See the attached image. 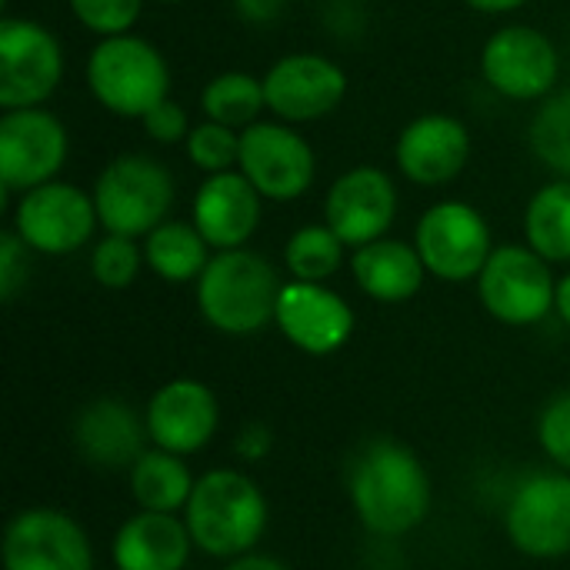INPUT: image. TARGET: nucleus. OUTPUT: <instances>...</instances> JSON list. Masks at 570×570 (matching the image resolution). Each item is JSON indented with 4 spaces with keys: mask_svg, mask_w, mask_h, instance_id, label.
Wrapping results in <instances>:
<instances>
[{
    "mask_svg": "<svg viewBox=\"0 0 570 570\" xmlns=\"http://www.w3.org/2000/svg\"><path fill=\"white\" fill-rule=\"evenodd\" d=\"M214 247L200 237V230L187 220H164L157 230L144 237V261L150 274H157L167 284H187L200 281V274L210 264Z\"/></svg>",
    "mask_w": 570,
    "mask_h": 570,
    "instance_id": "25",
    "label": "nucleus"
},
{
    "mask_svg": "<svg viewBox=\"0 0 570 570\" xmlns=\"http://www.w3.org/2000/svg\"><path fill=\"white\" fill-rule=\"evenodd\" d=\"M234 451L244 458V461H261L267 451H271V431L264 424H247L237 441H234Z\"/></svg>",
    "mask_w": 570,
    "mask_h": 570,
    "instance_id": "37",
    "label": "nucleus"
},
{
    "mask_svg": "<svg viewBox=\"0 0 570 570\" xmlns=\"http://www.w3.org/2000/svg\"><path fill=\"white\" fill-rule=\"evenodd\" d=\"M397 184L387 170L361 164L341 174L324 200V224L347 244V247H364L381 237L397 220Z\"/></svg>",
    "mask_w": 570,
    "mask_h": 570,
    "instance_id": "16",
    "label": "nucleus"
},
{
    "mask_svg": "<svg viewBox=\"0 0 570 570\" xmlns=\"http://www.w3.org/2000/svg\"><path fill=\"white\" fill-rule=\"evenodd\" d=\"M70 154L67 127L47 107L3 110L0 117V204L57 180Z\"/></svg>",
    "mask_w": 570,
    "mask_h": 570,
    "instance_id": "8",
    "label": "nucleus"
},
{
    "mask_svg": "<svg viewBox=\"0 0 570 570\" xmlns=\"http://www.w3.org/2000/svg\"><path fill=\"white\" fill-rule=\"evenodd\" d=\"M481 77L508 100H544L558 87L561 50L544 30L508 23L481 47Z\"/></svg>",
    "mask_w": 570,
    "mask_h": 570,
    "instance_id": "12",
    "label": "nucleus"
},
{
    "mask_svg": "<svg viewBox=\"0 0 570 570\" xmlns=\"http://www.w3.org/2000/svg\"><path fill=\"white\" fill-rule=\"evenodd\" d=\"M267 110L284 124H311L334 114L347 97V73L337 60L311 50L274 60L264 73Z\"/></svg>",
    "mask_w": 570,
    "mask_h": 570,
    "instance_id": "14",
    "label": "nucleus"
},
{
    "mask_svg": "<svg viewBox=\"0 0 570 570\" xmlns=\"http://www.w3.org/2000/svg\"><path fill=\"white\" fill-rule=\"evenodd\" d=\"M224 570H294L291 564H284L281 558H274V554H257V551H250V554H244V558H234L230 564Z\"/></svg>",
    "mask_w": 570,
    "mask_h": 570,
    "instance_id": "38",
    "label": "nucleus"
},
{
    "mask_svg": "<svg viewBox=\"0 0 570 570\" xmlns=\"http://www.w3.org/2000/svg\"><path fill=\"white\" fill-rule=\"evenodd\" d=\"M347 244L327 224H304L284 244V264L294 281L327 284L344 267Z\"/></svg>",
    "mask_w": 570,
    "mask_h": 570,
    "instance_id": "28",
    "label": "nucleus"
},
{
    "mask_svg": "<svg viewBox=\"0 0 570 570\" xmlns=\"http://www.w3.org/2000/svg\"><path fill=\"white\" fill-rule=\"evenodd\" d=\"M230 7L250 27H271L287 10V0H230Z\"/></svg>",
    "mask_w": 570,
    "mask_h": 570,
    "instance_id": "36",
    "label": "nucleus"
},
{
    "mask_svg": "<svg viewBox=\"0 0 570 570\" xmlns=\"http://www.w3.org/2000/svg\"><path fill=\"white\" fill-rule=\"evenodd\" d=\"M184 144H187L190 164L197 170H204L207 177L237 170V164H240V130H234V127L204 120L190 130V137Z\"/></svg>",
    "mask_w": 570,
    "mask_h": 570,
    "instance_id": "31",
    "label": "nucleus"
},
{
    "mask_svg": "<svg viewBox=\"0 0 570 570\" xmlns=\"http://www.w3.org/2000/svg\"><path fill=\"white\" fill-rule=\"evenodd\" d=\"M87 87L104 110L144 120L170 97V67L147 37H104L87 57Z\"/></svg>",
    "mask_w": 570,
    "mask_h": 570,
    "instance_id": "4",
    "label": "nucleus"
},
{
    "mask_svg": "<svg viewBox=\"0 0 570 570\" xmlns=\"http://www.w3.org/2000/svg\"><path fill=\"white\" fill-rule=\"evenodd\" d=\"M347 494L361 524L377 538H404L431 514V478L424 461L387 438L367 444L354 458Z\"/></svg>",
    "mask_w": 570,
    "mask_h": 570,
    "instance_id": "1",
    "label": "nucleus"
},
{
    "mask_svg": "<svg viewBox=\"0 0 570 570\" xmlns=\"http://www.w3.org/2000/svg\"><path fill=\"white\" fill-rule=\"evenodd\" d=\"M351 274L357 287L377 301V304H404L421 294L428 267L414 244L381 237L374 244H364L351 257Z\"/></svg>",
    "mask_w": 570,
    "mask_h": 570,
    "instance_id": "23",
    "label": "nucleus"
},
{
    "mask_svg": "<svg viewBox=\"0 0 570 570\" xmlns=\"http://www.w3.org/2000/svg\"><path fill=\"white\" fill-rule=\"evenodd\" d=\"M144 421L154 448L190 458L214 441L220 428V404L204 381L174 377L150 394Z\"/></svg>",
    "mask_w": 570,
    "mask_h": 570,
    "instance_id": "17",
    "label": "nucleus"
},
{
    "mask_svg": "<svg viewBox=\"0 0 570 570\" xmlns=\"http://www.w3.org/2000/svg\"><path fill=\"white\" fill-rule=\"evenodd\" d=\"M67 3H70V13L100 40L130 33L144 10V0H67Z\"/></svg>",
    "mask_w": 570,
    "mask_h": 570,
    "instance_id": "32",
    "label": "nucleus"
},
{
    "mask_svg": "<svg viewBox=\"0 0 570 570\" xmlns=\"http://www.w3.org/2000/svg\"><path fill=\"white\" fill-rule=\"evenodd\" d=\"M274 324L284 334V341H291L297 351L311 357H327L351 341L354 311L327 284L291 281L277 297Z\"/></svg>",
    "mask_w": 570,
    "mask_h": 570,
    "instance_id": "18",
    "label": "nucleus"
},
{
    "mask_svg": "<svg viewBox=\"0 0 570 570\" xmlns=\"http://www.w3.org/2000/svg\"><path fill=\"white\" fill-rule=\"evenodd\" d=\"M504 531L511 544L534 561H558L570 554V474H528L508 501Z\"/></svg>",
    "mask_w": 570,
    "mask_h": 570,
    "instance_id": "13",
    "label": "nucleus"
},
{
    "mask_svg": "<svg viewBox=\"0 0 570 570\" xmlns=\"http://www.w3.org/2000/svg\"><path fill=\"white\" fill-rule=\"evenodd\" d=\"M140 124H144V134H147L150 140H157V144H180V140H187L190 130H194L187 110H184L174 97H167L164 104H157Z\"/></svg>",
    "mask_w": 570,
    "mask_h": 570,
    "instance_id": "35",
    "label": "nucleus"
},
{
    "mask_svg": "<svg viewBox=\"0 0 570 570\" xmlns=\"http://www.w3.org/2000/svg\"><path fill=\"white\" fill-rule=\"evenodd\" d=\"M63 80V50L53 30L30 17L0 20V107H43Z\"/></svg>",
    "mask_w": 570,
    "mask_h": 570,
    "instance_id": "9",
    "label": "nucleus"
},
{
    "mask_svg": "<svg viewBox=\"0 0 570 570\" xmlns=\"http://www.w3.org/2000/svg\"><path fill=\"white\" fill-rule=\"evenodd\" d=\"M144 247H137L134 237L104 234L90 250V274L107 291H124L140 277L144 267Z\"/></svg>",
    "mask_w": 570,
    "mask_h": 570,
    "instance_id": "30",
    "label": "nucleus"
},
{
    "mask_svg": "<svg viewBox=\"0 0 570 570\" xmlns=\"http://www.w3.org/2000/svg\"><path fill=\"white\" fill-rule=\"evenodd\" d=\"M200 110L214 124L247 130L261 120V110H267L264 77H254L247 70H224L210 77L200 90Z\"/></svg>",
    "mask_w": 570,
    "mask_h": 570,
    "instance_id": "27",
    "label": "nucleus"
},
{
    "mask_svg": "<svg viewBox=\"0 0 570 570\" xmlns=\"http://www.w3.org/2000/svg\"><path fill=\"white\" fill-rule=\"evenodd\" d=\"M394 160L411 184L444 187L471 160V130L451 114H421L397 134Z\"/></svg>",
    "mask_w": 570,
    "mask_h": 570,
    "instance_id": "19",
    "label": "nucleus"
},
{
    "mask_svg": "<svg viewBox=\"0 0 570 570\" xmlns=\"http://www.w3.org/2000/svg\"><path fill=\"white\" fill-rule=\"evenodd\" d=\"M281 291L274 264L257 250H217L197 281V311L214 331L250 337L274 324Z\"/></svg>",
    "mask_w": 570,
    "mask_h": 570,
    "instance_id": "3",
    "label": "nucleus"
},
{
    "mask_svg": "<svg viewBox=\"0 0 570 570\" xmlns=\"http://www.w3.org/2000/svg\"><path fill=\"white\" fill-rule=\"evenodd\" d=\"M554 311L561 314V321L570 327V271L558 281V304H554Z\"/></svg>",
    "mask_w": 570,
    "mask_h": 570,
    "instance_id": "40",
    "label": "nucleus"
},
{
    "mask_svg": "<svg viewBox=\"0 0 570 570\" xmlns=\"http://www.w3.org/2000/svg\"><path fill=\"white\" fill-rule=\"evenodd\" d=\"M3 570H94V548L67 511L27 508L3 531Z\"/></svg>",
    "mask_w": 570,
    "mask_h": 570,
    "instance_id": "15",
    "label": "nucleus"
},
{
    "mask_svg": "<svg viewBox=\"0 0 570 570\" xmlns=\"http://www.w3.org/2000/svg\"><path fill=\"white\" fill-rule=\"evenodd\" d=\"M538 441L541 451L558 464V471L570 474V391L544 404L538 417Z\"/></svg>",
    "mask_w": 570,
    "mask_h": 570,
    "instance_id": "33",
    "label": "nucleus"
},
{
    "mask_svg": "<svg viewBox=\"0 0 570 570\" xmlns=\"http://www.w3.org/2000/svg\"><path fill=\"white\" fill-rule=\"evenodd\" d=\"M184 521L197 551L234 561L261 544L267 531V498L244 471L217 468L197 478Z\"/></svg>",
    "mask_w": 570,
    "mask_h": 570,
    "instance_id": "2",
    "label": "nucleus"
},
{
    "mask_svg": "<svg viewBox=\"0 0 570 570\" xmlns=\"http://www.w3.org/2000/svg\"><path fill=\"white\" fill-rule=\"evenodd\" d=\"M144 441L147 421L124 397H97L73 421V448L97 471H130Z\"/></svg>",
    "mask_w": 570,
    "mask_h": 570,
    "instance_id": "21",
    "label": "nucleus"
},
{
    "mask_svg": "<svg viewBox=\"0 0 570 570\" xmlns=\"http://www.w3.org/2000/svg\"><path fill=\"white\" fill-rule=\"evenodd\" d=\"M30 247L17 237V230L0 234V297L3 304H13V297L27 287L30 277Z\"/></svg>",
    "mask_w": 570,
    "mask_h": 570,
    "instance_id": "34",
    "label": "nucleus"
},
{
    "mask_svg": "<svg viewBox=\"0 0 570 570\" xmlns=\"http://www.w3.org/2000/svg\"><path fill=\"white\" fill-rule=\"evenodd\" d=\"M100 227L94 194L67 180L40 184L20 194L13 207V230L33 250L47 257H67L80 250Z\"/></svg>",
    "mask_w": 570,
    "mask_h": 570,
    "instance_id": "11",
    "label": "nucleus"
},
{
    "mask_svg": "<svg viewBox=\"0 0 570 570\" xmlns=\"http://www.w3.org/2000/svg\"><path fill=\"white\" fill-rule=\"evenodd\" d=\"M528 144L548 170L570 180V87L554 90L538 104L528 124Z\"/></svg>",
    "mask_w": 570,
    "mask_h": 570,
    "instance_id": "29",
    "label": "nucleus"
},
{
    "mask_svg": "<svg viewBox=\"0 0 570 570\" xmlns=\"http://www.w3.org/2000/svg\"><path fill=\"white\" fill-rule=\"evenodd\" d=\"M177 197L174 174L150 154H120L94 180L100 227L120 237H147L157 230Z\"/></svg>",
    "mask_w": 570,
    "mask_h": 570,
    "instance_id": "5",
    "label": "nucleus"
},
{
    "mask_svg": "<svg viewBox=\"0 0 570 570\" xmlns=\"http://www.w3.org/2000/svg\"><path fill=\"white\" fill-rule=\"evenodd\" d=\"M237 170L257 187L264 200L287 204L304 197L317 177V154L311 140L284 120H257L240 130Z\"/></svg>",
    "mask_w": 570,
    "mask_h": 570,
    "instance_id": "10",
    "label": "nucleus"
},
{
    "mask_svg": "<svg viewBox=\"0 0 570 570\" xmlns=\"http://www.w3.org/2000/svg\"><path fill=\"white\" fill-rule=\"evenodd\" d=\"M414 247L428 274L448 284L478 281L494 254L491 227L468 200H438L428 207L417 220Z\"/></svg>",
    "mask_w": 570,
    "mask_h": 570,
    "instance_id": "7",
    "label": "nucleus"
},
{
    "mask_svg": "<svg viewBox=\"0 0 570 570\" xmlns=\"http://www.w3.org/2000/svg\"><path fill=\"white\" fill-rule=\"evenodd\" d=\"M471 10H478V13H491V17H498V13H511V10H518V7H524L528 0H464Z\"/></svg>",
    "mask_w": 570,
    "mask_h": 570,
    "instance_id": "39",
    "label": "nucleus"
},
{
    "mask_svg": "<svg viewBox=\"0 0 570 570\" xmlns=\"http://www.w3.org/2000/svg\"><path fill=\"white\" fill-rule=\"evenodd\" d=\"M130 474V498L140 511H157V514H177L187 508L194 494V474L180 454L150 448L137 458V464L127 471Z\"/></svg>",
    "mask_w": 570,
    "mask_h": 570,
    "instance_id": "24",
    "label": "nucleus"
},
{
    "mask_svg": "<svg viewBox=\"0 0 570 570\" xmlns=\"http://www.w3.org/2000/svg\"><path fill=\"white\" fill-rule=\"evenodd\" d=\"M524 244L548 264H570V180L558 177L534 190L524 207Z\"/></svg>",
    "mask_w": 570,
    "mask_h": 570,
    "instance_id": "26",
    "label": "nucleus"
},
{
    "mask_svg": "<svg viewBox=\"0 0 570 570\" xmlns=\"http://www.w3.org/2000/svg\"><path fill=\"white\" fill-rule=\"evenodd\" d=\"M478 297L484 311L508 327L541 324L558 304V281L551 264L528 244L494 247L478 277Z\"/></svg>",
    "mask_w": 570,
    "mask_h": 570,
    "instance_id": "6",
    "label": "nucleus"
},
{
    "mask_svg": "<svg viewBox=\"0 0 570 570\" xmlns=\"http://www.w3.org/2000/svg\"><path fill=\"white\" fill-rule=\"evenodd\" d=\"M194 538L187 521L177 514L137 511L114 534V568L117 570H187Z\"/></svg>",
    "mask_w": 570,
    "mask_h": 570,
    "instance_id": "22",
    "label": "nucleus"
},
{
    "mask_svg": "<svg viewBox=\"0 0 570 570\" xmlns=\"http://www.w3.org/2000/svg\"><path fill=\"white\" fill-rule=\"evenodd\" d=\"M157 3H180V0H157Z\"/></svg>",
    "mask_w": 570,
    "mask_h": 570,
    "instance_id": "41",
    "label": "nucleus"
},
{
    "mask_svg": "<svg viewBox=\"0 0 570 570\" xmlns=\"http://www.w3.org/2000/svg\"><path fill=\"white\" fill-rule=\"evenodd\" d=\"M261 210H264V197L257 194V187L240 170H227V174L204 177V184L194 194L190 224L214 247V254L237 250L247 247V240L254 237L261 224Z\"/></svg>",
    "mask_w": 570,
    "mask_h": 570,
    "instance_id": "20",
    "label": "nucleus"
}]
</instances>
